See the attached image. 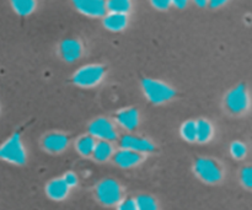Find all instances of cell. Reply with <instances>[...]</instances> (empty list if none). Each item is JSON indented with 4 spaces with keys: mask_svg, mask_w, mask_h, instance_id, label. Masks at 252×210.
Instances as JSON below:
<instances>
[{
    "mask_svg": "<svg viewBox=\"0 0 252 210\" xmlns=\"http://www.w3.org/2000/svg\"><path fill=\"white\" fill-rule=\"evenodd\" d=\"M142 89L145 97L154 105L169 102L175 97L176 92L171 86L155 79H143Z\"/></svg>",
    "mask_w": 252,
    "mask_h": 210,
    "instance_id": "obj_1",
    "label": "cell"
},
{
    "mask_svg": "<svg viewBox=\"0 0 252 210\" xmlns=\"http://www.w3.org/2000/svg\"><path fill=\"white\" fill-rule=\"evenodd\" d=\"M0 160L22 166L26 162V150L19 133H14L0 145Z\"/></svg>",
    "mask_w": 252,
    "mask_h": 210,
    "instance_id": "obj_2",
    "label": "cell"
},
{
    "mask_svg": "<svg viewBox=\"0 0 252 210\" xmlns=\"http://www.w3.org/2000/svg\"><path fill=\"white\" fill-rule=\"evenodd\" d=\"M106 74L105 66L100 64H89L81 66L73 75V83L79 88L89 89L97 86L103 80Z\"/></svg>",
    "mask_w": 252,
    "mask_h": 210,
    "instance_id": "obj_3",
    "label": "cell"
},
{
    "mask_svg": "<svg viewBox=\"0 0 252 210\" xmlns=\"http://www.w3.org/2000/svg\"><path fill=\"white\" fill-rule=\"evenodd\" d=\"M122 187L115 180H103L96 187V197L98 202L106 207L117 206L122 201Z\"/></svg>",
    "mask_w": 252,
    "mask_h": 210,
    "instance_id": "obj_4",
    "label": "cell"
},
{
    "mask_svg": "<svg viewBox=\"0 0 252 210\" xmlns=\"http://www.w3.org/2000/svg\"><path fill=\"white\" fill-rule=\"evenodd\" d=\"M194 174L206 183H218L223 179V171L217 161L207 157H199L194 162Z\"/></svg>",
    "mask_w": 252,
    "mask_h": 210,
    "instance_id": "obj_5",
    "label": "cell"
},
{
    "mask_svg": "<svg viewBox=\"0 0 252 210\" xmlns=\"http://www.w3.org/2000/svg\"><path fill=\"white\" fill-rule=\"evenodd\" d=\"M225 106L233 115H243L250 107V96L246 85L240 84L228 92Z\"/></svg>",
    "mask_w": 252,
    "mask_h": 210,
    "instance_id": "obj_6",
    "label": "cell"
},
{
    "mask_svg": "<svg viewBox=\"0 0 252 210\" xmlns=\"http://www.w3.org/2000/svg\"><path fill=\"white\" fill-rule=\"evenodd\" d=\"M89 133L90 137L94 139L102 140V142H112L117 138V132L115 129V125L112 124L110 120L107 118H97L89 125Z\"/></svg>",
    "mask_w": 252,
    "mask_h": 210,
    "instance_id": "obj_7",
    "label": "cell"
},
{
    "mask_svg": "<svg viewBox=\"0 0 252 210\" xmlns=\"http://www.w3.org/2000/svg\"><path fill=\"white\" fill-rule=\"evenodd\" d=\"M120 145L122 149L130 150L138 154H145L155 150L154 144L145 138L135 137V135H123L120 140Z\"/></svg>",
    "mask_w": 252,
    "mask_h": 210,
    "instance_id": "obj_8",
    "label": "cell"
},
{
    "mask_svg": "<svg viewBox=\"0 0 252 210\" xmlns=\"http://www.w3.org/2000/svg\"><path fill=\"white\" fill-rule=\"evenodd\" d=\"M73 4L79 12L90 17L105 16L107 12L106 2L102 0H75Z\"/></svg>",
    "mask_w": 252,
    "mask_h": 210,
    "instance_id": "obj_9",
    "label": "cell"
},
{
    "mask_svg": "<svg viewBox=\"0 0 252 210\" xmlns=\"http://www.w3.org/2000/svg\"><path fill=\"white\" fill-rule=\"evenodd\" d=\"M59 52L64 60L73 63V61L78 60L83 54V46L78 39L68 38L62 42L59 46Z\"/></svg>",
    "mask_w": 252,
    "mask_h": 210,
    "instance_id": "obj_10",
    "label": "cell"
},
{
    "mask_svg": "<svg viewBox=\"0 0 252 210\" xmlns=\"http://www.w3.org/2000/svg\"><path fill=\"white\" fill-rule=\"evenodd\" d=\"M69 144V138L66 137L63 133H49L46 137L43 138V147L44 149L48 150L49 152H62L63 150H65V148Z\"/></svg>",
    "mask_w": 252,
    "mask_h": 210,
    "instance_id": "obj_11",
    "label": "cell"
},
{
    "mask_svg": "<svg viewBox=\"0 0 252 210\" xmlns=\"http://www.w3.org/2000/svg\"><path fill=\"white\" fill-rule=\"evenodd\" d=\"M143 159H144L143 154H138V152L130 151L127 149L118 150L113 155V160H115L116 164L123 169H130V167L137 166L143 161Z\"/></svg>",
    "mask_w": 252,
    "mask_h": 210,
    "instance_id": "obj_12",
    "label": "cell"
},
{
    "mask_svg": "<svg viewBox=\"0 0 252 210\" xmlns=\"http://www.w3.org/2000/svg\"><path fill=\"white\" fill-rule=\"evenodd\" d=\"M116 120L122 128L134 130L139 124V113L135 108H123L116 113Z\"/></svg>",
    "mask_w": 252,
    "mask_h": 210,
    "instance_id": "obj_13",
    "label": "cell"
},
{
    "mask_svg": "<svg viewBox=\"0 0 252 210\" xmlns=\"http://www.w3.org/2000/svg\"><path fill=\"white\" fill-rule=\"evenodd\" d=\"M69 188L63 179H54L49 181L46 186V193L53 201H63L68 197Z\"/></svg>",
    "mask_w": 252,
    "mask_h": 210,
    "instance_id": "obj_14",
    "label": "cell"
},
{
    "mask_svg": "<svg viewBox=\"0 0 252 210\" xmlns=\"http://www.w3.org/2000/svg\"><path fill=\"white\" fill-rule=\"evenodd\" d=\"M128 17L127 15L108 14L103 17V26L111 32H121L127 27Z\"/></svg>",
    "mask_w": 252,
    "mask_h": 210,
    "instance_id": "obj_15",
    "label": "cell"
},
{
    "mask_svg": "<svg viewBox=\"0 0 252 210\" xmlns=\"http://www.w3.org/2000/svg\"><path fill=\"white\" fill-rule=\"evenodd\" d=\"M213 125L207 120H196V142L208 143L213 138Z\"/></svg>",
    "mask_w": 252,
    "mask_h": 210,
    "instance_id": "obj_16",
    "label": "cell"
},
{
    "mask_svg": "<svg viewBox=\"0 0 252 210\" xmlns=\"http://www.w3.org/2000/svg\"><path fill=\"white\" fill-rule=\"evenodd\" d=\"M93 156L94 159L97 160V161H107L110 157L113 156L112 144H111L110 142H102V140H100V142L95 144Z\"/></svg>",
    "mask_w": 252,
    "mask_h": 210,
    "instance_id": "obj_17",
    "label": "cell"
},
{
    "mask_svg": "<svg viewBox=\"0 0 252 210\" xmlns=\"http://www.w3.org/2000/svg\"><path fill=\"white\" fill-rule=\"evenodd\" d=\"M95 139L90 135H83L78 139L76 142V150L80 155L83 156L88 157V156H93V151H94V148H95Z\"/></svg>",
    "mask_w": 252,
    "mask_h": 210,
    "instance_id": "obj_18",
    "label": "cell"
},
{
    "mask_svg": "<svg viewBox=\"0 0 252 210\" xmlns=\"http://www.w3.org/2000/svg\"><path fill=\"white\" fill-rule=\"evenodd\" d=\"M106 9L110 14L127 15L132 9V2L129 0H111L106 2Z\"/></svg>",
    "mask_w": 252,
    "mask_h": 210,
    "instance_id": "obj_19",
    "label": "cell"
},
{
    "mask_svg": "<svg viewBox=\"0 0 252 210\" xmlns=\"http://www.w3.org/2000/svg\"><path fill=\"white\" fill-rule=\"evenodd\" d=\"M11 6L16 14L20 16H29L30 14L34 11L37 6V2L33 0H14L11 2Z\"/></svg>",
    "mask_w": 252,
    "mask_h": 210,
    "instance_id": "obj_20",
    "label": "cell"
},
{
    "mask_svg": "<svg viewBox=\"0 0 252 210\" xmlns=\"http://www.w3.org/2000/svg\"><path fill=\"white\" fill-rule=\"evenodd\" d=\"M181 137L187 142H196V120H187L181 127Z\"/></svg>",
    "mask_w": 252,
    "mask_h": 210,
    "instance_id": "obj_21",
    "label": "cell"
},
{
    "mask_svg": "<svg viewBox=\"0 0 252 210\" xmlns=\"http://www.w3.org/2000/svg\"><path fill=\"white\" fill-rule=\"evenodd\" d=\"M135 206L138 210H158V204L155 199L150 196H145V194L137 197Z\"/></svg>",
    "mask_w": 252,
    "mask_h": 210,
    "instance_id": "obj_22",
    "label": "cell"
},
{
    "mask_svg": "<svg viewBox=\"0 0 252 210\" xmlns=\"http://www.w3.org/2000/svg\"><path fill=\"white\" fill-rule=\"evenodd\" d=\"M230 154L233 155V157H235L236 160H241L246 156L248 154V148L244 143L241 142H234L230 147Z\"/></svg>",
    "mask_w": 252,
    "mask_h": 210,
    "instance_id": "obj_23",
    "label": "cell"
},
{
    "mask_svg": "<svg viewBox=\"0 0 252 210\" xmlns=\"http://www.w3.org/2000/svg\"><path fill=\"white\" fill-rule=\"evenodd\" d=\"M241 182L246 188H251L252 186V169L250 166H246L241 171Z\"/></svg>",
    "mask_w": 252,
    "mask_h": 210,
    "instance_id": "obj_24",
    "label": "cell"
},
{
    "mask_svg": "<svg viewBox=\"0 0 252 210\" xmlns=\"http://www.w3.org/2000/svg\"><path fill=\"white\" fill-rule=\"evenodd\" d=\"M117 206H118L117 210H138L137 206H135V201L132 198L122 199Z\"/></svg>",
    "mask_w": 252,
    "mask_h": 210,
    "instance_id": "obj_25",
    "label": "cell"
},
{
    "mask_svg": "<svg viewBox=\"0 0 252 210\" xmlns=\"http://www.w3.org/2000/svg\"><path fill=\"white\" fill-rule=\"evenodd\" d=\"M62 179L64 180V182H65L69 188H73V187H75L78 184V177L73 172H66Z\"/></svg>",
    "mask_w": 252,
    "mask_h": 210,
    "instance_id": "obj_26",
    "label": "cell"
},
{
    "mask_svg": "<svg viewBox=\"0 0 252 210\" xmlns=\"http://www.w3.org/2000/svg\"><path fill=\"white\" fill-rule=\"evenodd\" d=\"M152 5L159 11H165L171 6V1H169V0H154V1H152Z\"/></svg>",
    "mask_w": 252,
    "mask_h": 210,
    "instance_id": "obj_27",
    "label": "cell"
},
{
    "mask_svg": "<svg viewBox=\"0 0 252 210\" xmlns=\"http://www.w3.org/2000/svg\"><path fill=\"white\" fill-rule=\"evenodd\" d=\"M171 6H175L176 9L182 10L187 6L186 0H175V1H171Z\"/></svg>",
    "mask_w": 252,
    "mask_h": 210,
    "instance_id": "obj_28",
    "label": "cell"
},
{
    "mask_svg": "<svg viewBox=\"0 0 252 210\" xmlns=\"http://www.w3.org/2000/svg\"><path fill=\"white\" fill-rule=\"evenodd\" d=\"M225 4H226L225 0H213L209 5H211V7H213V9H218V7L223 6V5Z\"/></svg>",
    "mask_w": 252,
    "mask_h": 210,
    "instance_id": "obj_29",
    "label": "cell"
},
{
    "mask_svg": "<svg viewBox=\"0 0 252 210\" xmlns=\"http://www.w3.org/2000/svg\"><path fill=\"white\" fill-rule=\"evenodd\" d=\"M194 2H196L197 6H199V7H204L208 5V2H207L206 0H203V1H201V0H197V1H194Z\"/></svg>",
    "mask_w": 252,
    "mask_h": 210,
    "instance_id": "obj_30",
    "label": "cell"
}]
</instances>
